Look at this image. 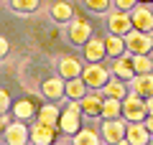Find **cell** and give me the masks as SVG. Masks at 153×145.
Listing matches in <instances>:
<instances>
[{
    "label": "cell",
    "mask_w": 153,
    "mask_h": 145,
    "mask_svg": "<svg viewBox=\"0 0 153 145\" xmlns=\"http://www.w3.org/2000/svg\"><path fill=\"white\" fill-rule=\"evenodd\" d=\"M82 79L87 81L89 89H100L112 79V71H110V64L105 66V61H87L84 64V71H82Z\"/></svg>",
    "instance_id": "1"
},
{
    "label": "cell",
    "mask_w": 153,
    "mask_h": 145,
    "mask_svg": "<svg viewBox=\"0 0 153 145\" xmlns=\"http://www.w3.org/2000/svg\"><path fill=\"white\" fill-rule=\"evenodd\" d=\"M64 28H66V31H64L66 33V41H69L74 48H82L84 43L92 38V23H89L87 18H76L74 16Z\"/></svg>",
    "instance_id": "2"
},
{
    "label": "cell",
    "mask_w": 153,
    "mask_h": 145,
    "mask_svg": "<svg viewBox=\"0 0 153 145\" xmlns=\"http://www.w3.org/2000/svg\"><path fill=\"white\" fill-rule=\"evenodd\" d=\"M125 130H128V120L125 117H102V120H100L102 140L110 143V145L125 143Z\"/></svg>",
    "instance_id": "3"
},
{
    "label": "cell",
    "mask_w": 153,
    "mask_h": 145,
    "mask_svg": "<svg viewBox=\"0 0 153 145\" xmlns=\"http://www.w3.org/2000/svg\"><path fill=\"white\" fill-rule=\"evenodd\" d=\"M3 143L5 145H26V143H31V122L13 117V122L3 127Z\"/></svg>",
    "instance_id": "4"
},
{
    "label": "cell",
    "mask_w": 153,
    "mask_h": 145,
    "mask_svg": "<svg viewBox=\"0 0 153 145\" xmlns=\"http://www.w3.org/2000/svg\"><path fill=\"white\" fill-rule=\"evenodd\" d=\"M105 28L107 33H117V36H128L133 31V18L128 10H120V8H112V10L105 16Z\"/></svg>",
    "instance_id": "5"
},
{
    "label": "cell",
    "mask_w": 153,
    "mask_h": 145,
    "mask_svg": "<svg viewBox=\"0 0 153 145\" xmlns=\"http://www.w3.org/2000/svg\"><path fill=\"white\" fill-rule=\"evenodd\" d=\"M123 117H125L128 122H143V120L148 117L146 99H143L140 94H135V92H130V94L123 99Z\"/></svg>",
    "instance_id": "6"
},
{
    "label": "cell",
    "mask_w": 153,
    "mask_h": 145,
    "mask_svg": "<svg viewBox=\"0 0 153 145\" xmlns=\"http://www.w3.org/2000/svg\"><path fill=\"white\" fill-rule=\"evenodd\" d=\"M38 94L44 97V99H51V102H59V99H64V94H66V79H64L61 74H54V76H46V79H41Z\"/></svg>",
    "instance_id": "7"
},
{
    "label": "cell",
    "mask_w": 153,
    "mask_h": 145,
    "mask_svg": "<svg viewBox=\"0 0 153 145\" xmlns=\"http://www.w3.org/2000/svg\"><path fill=\"white\" fill-rule=\"evenodd\" d=\"M125 46L130 54H153V33L133 28L125 36Z\"/></svg>",
    "instance_id": "8"
},
{
    "label": "cell",
    "mask_w": 153,
    "mask_h": 145,
    "mask_svg": "<svg viewBox=\"0 0 153 145\" xmlns=\"http://www.w3.org/2000/svg\"><path fill=\"white\" fill-rule=\"evenodd\" d=\"M84 56H59L56 59V74H61L64 79H76V76H82L84 71Z\"/></svg>",
    "instance_id": "9"
},
{
    "label": "cell",
    "mask_w": 153,
    "mask_h": 145,
    "mask_svg": "<svg viewBox=\"0 0 153 145\" xmlns=\"http://www.w3.org/2000/svg\"><path fill=\"white\" fill-rule=\"evenodd\" d=\"M79 104H82L84 117H87V120H100V117H102L105 94H102L100 89H89V92H87V97H82V99H79Z\"/></svg>",
    "instance_id": "10"
},
{
    "label": "cell",
    "mask_w": 153,
    "mask_h": 145,
    "mask_svg": "<svg viewBox=\"0 0 153 145\" xmlns=\"http://www.w3.org/2000/svg\"><path fill=\"white\" fill-rule=\"evenodd\" d=\"M130 18H133V28L153 33V5L151 3H138L130 10Z\"/></svg>",
    "instance_id": "11"
},
{
    "label": "cell",
    "mask_w": 153,
    "mask_h": 145,
    "mask_svg": "<svg viewBox=\"0 0 153 145\" xmlns=\"http://www.w3.org/2000/svg\"><path fill=\"white\" fill-rule=\"evenodd\" d=\"M56 132H59V127H54V125L38 122V120L31 122V143L33 145H51V143H56Z\"/></svg>",
    "instance_id": "12"
},
{
    "label": "cell",
    "mask_w": 153,
    "mask_h": 145,
    "mask_svg": "<svg viewBox=\"0 0 153 145\" xmlns=\"http://www.w3.org/2000/svg\"><path fill=\"white\" fill-rule=\"evenodd\" d=\"M110 71H112V76H120V79L130 81L133 76H135L133 54H130V51H125V54H120L117 59H112V61H110Z\"/></svg>",
    "instance_id": "13"
},
{
    "label": "cell",
    "mask_w": 153,
    "mask_h": 145,
    "mask_svg": "<svg viewBox=\"0 0 153 145\" xmlns=\"http://www.w3.org/2000/svg\"><path fill=\"white\" fill-rule=\"evenodd\" d=\"M49 18L56 26H66V23L74 18V8H71V0H54L49 5Z\"/></svg>",
    "instance_id": "14"
},
{
    "label": "cell",
    "mask_w": 153,
    "mask_h": 145,
    "mask_svg": "<svg viewBox=\"0 0 153 145\" xmlns=\"http://www.w3.org/2000/svg\"><path fill=\"white\" fill-rule=\"evenodd\" d=\"M151 140H153V135L146 127V122H128V130H125V143L128 145H146Z\"/></svg>",
    "instance_id": "15"
},
{
    "label": "cell",
    "mask_w": 153,
    "mask_h": 145,
    "mask_svg": "<svg viewBox=\"0 0 153 145\" xmlns=\"http://www.w3.org/2000/svg\"><path fill=\"white\" fill-rule=\"evenodd\" d=\"M82 56H84V61H105V59H107V46H105V38L92 36V38L82 46Z\"/></svg>",
    "instance_id": "16"
},
{
    "label": "cell",
    "mask_w": 153,
    "mask_h": 145,
    "mask_svg": "<svg viewBox=\"0 0 153 145\" xmlns=\"http://www.w3.org/2000/svg\"><path fill=\"white\" fill-rule=\"evenodd\" d=\"M59 117H61V104L59 102H51V99L41 104V107H38V115H36L38 122L54 125V127H59Z\"/></svg>",
    "instance_id": "17"
},
{
    "label": "cell",
    "mask_w": 153,
    "mask_h": 145,
    "mask_svg": "<svg viewBox=\"0 0 153 145\" xmlns=\"http://www.w3.org/2000/svg\"><path fill=\"white\" fill-rule=\"evenodd\" d=\"M130 92L140 94L143 99L153 97V71H148V74H135V76H133V79H130Z\"/></svg>",
    "instance_id": "18"
},
{
    "label": "cell",
    "mask_w": 153,
    "mask_h": 145,
    "mask_svg": "<svg viewBox=\"0 0 153 145\" xmlns=\"http://www.w3.org/2000/svg\"><path fill=\"white\" fill-rule=\"evenodd\" d=\"M102 94L105 97H115V99H125V97L130 94V81L120 79V76H112V79L102 87Z\"/></svg>",
    "instance_id": "19"
},
{
    "label": "cell",
    "mask_w": 153,
    "mask_h": 145,
    "mask_svg": "<svg viewBox=\"0 0 153 145\" xmlns=\"http://www.w3.org/2000/svg\"><path fill=\"white\" fill-rule=\"evenodd\" d=\"M71 143H74V145H100V143H105V140H102L100 127H84V125H82L79 132L71 135Z\"/></svg>",
    "instance_id": "20"
},
{
    "label": "cell",
    "mask_w": 153,
    "mask_h": 145,
    "mask_svg": "<svg viewBox=\"0 0 153 145\" xmlns=\"http://www.w3.org/2000/svg\"><path fill=\"white\" fill-rule=\"evenodd\" d=\"M105 46H107V59H117L120 54H125V36H117V33H107L105 36Z\"/></svg>",
    "instance_id": "21"
},
{
    "label": "cell",
    "mask_w": 153,
    "mask_h": 145,
    "mask_svg": "<svg viewBox=\"0 0 153 145\" xmlns=\"http://www.w3.org/2000/svg\"><path fill=\"white\" fill-rule=\"evenodd\" d=\"M38 115V109L33 107L31 99H18L16 104H13V117L16 120H26V122H33Z\"/></svg>",
    "instance_id": "22"
},
{
    "label": "cell",
    "mask_w": 153,
    "mask_h": 145,
    "mask_svg": "<svg viewBox=\"0 0 153 145\" xmlns=\"http://www.w3.org/2000/svg\"><path fill=\"white\" fill-rule=\"evenodd\" d=\"M89 87L87 81L82 79V76H76V79H66V99H82V97H87Z\"/></svg>",
    "instance_id": "23"
},
{
    "label": "cell",
    "mask_w": 153,
    "mask_h": 145,
    "mask_svg": "<svg viewBox=\"0 0 153 145\" xmlns=\"http://www.w3.org/2000/svg\"><path fill=\"white\" fill-rule=\"evenodd\" d=\"M8 8L18 16H33L41 8V0H8Z\"/></svg>",
    "instance_id": "24"
},
{
    "label": "cell",
    "mask_w": 153,
    "mask_h": 145,
    "mask_svg": "<svg viewBox=\"0 0 153 145\" xmlns=\"http://www.w3.org/2000/svg\"><path fill=\"white\" fill-rule=\"evenodd\" d=\"M79 3L87 8V13H94V16H107L115 8L112 0H79Z\"/></svg>",
    "instance_id": "25"
},
{
    "label": "cell",
    "mask_w": 153,
    "mask_h": 145,
    "mask_svg": "<svg viewBox=\"0 0 153 145\" xmlns=\"http://www.w3.org/2000/svg\"><path fill=\"white\" fill-rule=\"evenodd\" d=\"M102 117H123V99H115V97H105ZM102 117H100V120H102Z\"/></svg>",
    "instance_id": "26"
},
{
    "label": "cell",
    "mask_w": 153,
    "mask_h": 145,
    "mask_svg": "<svg viewBox=\"0 0 153 145\" xmlns=\"http://www.w3.org/2000/svg\"><path fill=\"white\" fill-rule=\"evenodd\" d=\"M133 66H135V74H148V71H153V56L151 54H133Z\"/></svg>",
    "instance_id": "27"
},
{
    "label": "cell",
    "mask_w": 153,
    "mask_h": 145,
    "mask_svg": "<svg viewBox=\"0 0 153 145\" xmlns=\"http://www.w3.org/2000/svg\"><path fill=\"white\" fill-rule=\"evenodd\" d=\"M112 3H115V8H120V10H128V13H130L133 8L140 3V0H112Z\"/></svg>",
    "instance_id": "28"
},
{
    "label": "cell",
    "mask_w": 153,
    "mask_h": 145,
    "mask_svg": "<svg viewBox=\"0 0 153 145\" xmlns=\"http://www.w3.org/2000/svg\"><path fill=\"white\" fill-rule=\"evenodd\" d=\"M8 109H10V94L3 89V92H0V115H5Z\"/></svg>",
    "instance_id": "29"
},
{
    "label": "cell",
    "mask_w": 153,
    "mask_h": 145,
    "mask_svg": "<svg viewBox=\"0 0 153 145\" xmlns=\"http://www.w3.org/2000/svg\"><path fill=\"white\" fill-rule=\"evenodd\" d=\"M8 51H10V43H8L5 38H3V41H0V54H3V59L8 56Z\"/></svg>",
    "instance_id": "30"
},
{
    "label": "cell",
    "mask_w": 153,
    "mask_h": 145,
    "mask_svg": "<svg viewBox=\"0 0 153 145\" xmlns=\"http://www.w3.org/2000/svg\"><path fill=\"white\" fill-rule=\"evenodd\" d=\"M143 122H146V127H148V130H151V135H153V115H148V117H146V120H143Z\"/></svg>",
    "instance_id": "31"
},
{
    "label": "cell",
    "mask_w": 153,
    "mask_h": 145,
    "mask_svg": "<svg viewBox=\"0 0 153 145\" xmlns=\"http://www.w3.org/2000/svg\"><path fill=\"white\" fill-rule=\"evenodd\" d=\"M146 107H148V115H153V97H148V99H146Z\"/></svg>",
    "instance_id": "32"
},
{
    "label": "cell",
    "mask_w": 153,
    "mask_h": 145,
    "mask_svg": "<svg viewBox=\"0 0 153 145\" xmlns=\"http://www.w3.org/2000/svg\"><path fill=\"white\" fill-rule=\"evenodd\" d=\"M140 3H153V0H140Z\"/></svg>",
    "instance_id": "33"
},
{
    "label": "cell",
    "mask_w": 153,
    "mask_h": 145,
    "mask_svg": "<svg viewBox=\"0 0 153 145\" xmlns=\"http://www.w3.org/2000/svg\"><path fill=\"white\" fill-rule=\"evenodd\" d=\"M151 5H153V3H151Z\"/></svg>",
    "instance_id": "34"
},
{
    "label": "cell",
    "mask_w": 153,
    "mask_h": 145,
    "mask_svg": "<svg viewBox=\"0 0 153 145\" xmlns=\"http://www.w3.org/2000/svg\"><path fill=\"white\" fill-rule=\"evenodd\" d=\"M151 56H153V54H151Z\"/></svg>",
    "instance_id": "35"
}]
</instances>
